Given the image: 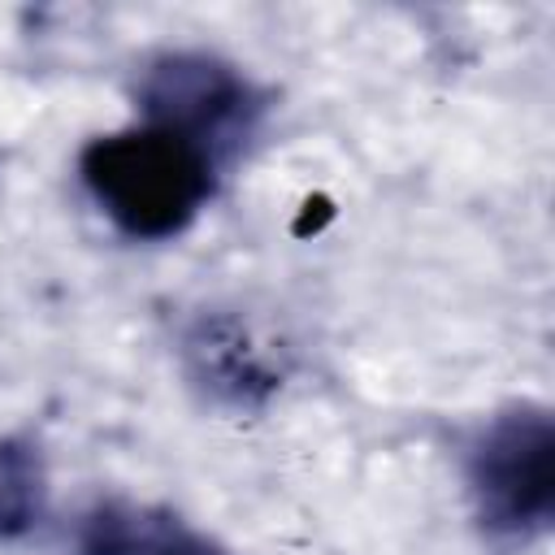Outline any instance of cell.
Returning <instances> with one entry per match:
<instances>
[{
  "instance_id": "4",
  "label": "cell",
  "mask_w": 555,
  "mask_h": 555,
  "mask_svg": "<svg viewBox=\"0 0 555 555\" xmlns=\"http://www.w3.org/2000/svg\"><path fill=\"white\" fill-rule=\"evenodd\" d=\"M78 555H234L169 507L104 499L78 525Z\"/></svg>"
},
{
  "instance_id": "1",
  "label": "cell",
  "mask_w": 555,
  "mask_h": 555,
  "mask_svg": "<svg viewBox=\"0 0 555 555\" xmlns=\"http://www.w3.org/2000/svg\"><path fill=\"white\" fill-rule=\"evenodd\" d=\"M82 182L100 212L130 238H173L212 195L217 160L160 126L100 134L82 147Z\"/></svg>"
},
{
  "instance_id": "2",
  "label": "cell",
  "mask_w": 555,
  "mask_h": 555,
  "mask_svg": "<svg viewBox=\"0 0 555 555\" xmlns=\"http://www.w3.org/2000/svg\"><path fill=\"white\" fill-rule=\"evenodd\" d=\"M468 494L481 529L499 542H529L555 516V421L542 408L494 416L468 447Z\"/></svg>"
},
{
  "instance_id": "5",
  "label": "cell",
  "mask_w": 555,
  "mask_h": 555,
  "mask_svg": "<svg viewBox=\"0 0 555 555\" xmlns=\"http://www.w3.org/2000/svg\"><path fill=\"white\" fill-rule=\"evenodd\" d=\"M48 499L43 464L30 442L0 438V538H22L39 525Z\"/></svg>"
},
{
  "instance_id": "3",
  "label": "cell",
  "mask_w": 555,
  "mask_h": 555,
  "mask_svg": "<svg viewBox=\"0 0 555 555\" xmlns=\"http://www.w3.org/2000/svg\"><path fill=\"white\" fill-rule=\"evenodd\" d=\"M139 104L147 113V126L199 143L212 160H221L260 113L256 87L230 61L208 52L156 56L139 78Z\"/></svg>"
}]
</instances>
